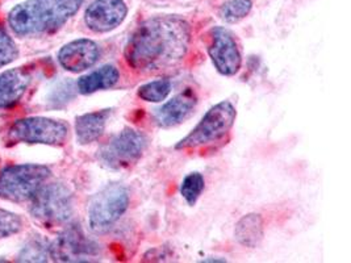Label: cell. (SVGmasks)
<instances>
[{"label": "cell", "mask_w": 351, "mask_h": 263, "mask_svg": "<svg viewBox=\"0 0 351 263\" xmlns=\"http://www.w3.org/2000/svg\"><path fill=\"white\" fill-rule=\"evenodd\" d=\"M29 212L47 227L64 225L74 212L73 195L61 183L44 184L31 199Z\"/></svg>", "instance_id": "obj_4"}, {"label": "cell", "mask_w": 351, "mask_h": 263, "mask_svg": "<svg viewBox=\"0 0 351 263\" xmlns=\"http://www.w3.org/2000/svg\"><path fill=\"white\" fill-rule=\"evenodd\" d=\"M50 170L44 164H14L0 171V199L23 203L31 200L47 183Z\"/></svg>", "instance_id": "obj_3"}, {"label": "cell", "mask_w": 351, "mask_h": 263, "mask_svg": "<svg viewBox=\"0 0 351 263\" xmlns=\"http://www.w3.org/2000/svg\"><path fill=\"white\" fill-rule=\"evenodd\" d=\"M147 140L141 132L124 129L97 151V158L106 167L121 170L136 164L146 149Z\"/></svg>", "instance_id": "obj_8"}, {"label": "cell", "mask_w": 351, "mask_h": 263, "mask_svg": "<svg viewBox=\"0 0 351 263\" xmlns=\"http://www.w3.org/2000/svg\"><path fill=\"white\" fill-rule=\"evenodd\" d=\"M111 112L112 110H101L77 117L75 133L80 145L94 142L104 133Z\"/></svg>", "instance_id": "obj_15"}, {"label": "cell", "mask_w": 351, "mask_h": 263, "mask_svg": "<svg viewBox=\"0 0 351 263\" xmlns=\"http://www.w3.org/2000/svg\"><path fill=\"white\" fill-rule=\"evenodd\" d=\"M206 181L200 173H191L189 174L180 184V195L190 204L195 205L197 199L202 195L204 190Z\"/></svg>", "instance_id": "obj_20"}, {"label": "cell", "mask_w": 351, "mask_h": 263, "mask_svg": "<svg viewBox=\"0 0 351 263\" xmlns=\"http://www.w3.org/2000/svg\"><path fill=\"white\" fill-rule=\"evenodd\" d=\"M69 136V125L48 117H27L17 120L8 131L12 142L43 144L51 147L64 145Z\"/></svg>", "instance_id": "obj_7"}, {"label": "cell", "mask_w": 351, "mask_h": 263, "mask_svg": "<svg viewBox=\"0 0 351 263\" xmlns=\"http://www.w3.org/2000/svg\"><path fill=\"white\" fill-rule=\"evenodd\" d=\"M19 55L15 41L0 27V68L14 62Z\"/></svg>", "instance_id": "obj_22"}, {"label": "cell", "mask_w": 351, "mask_h": 263, "mask_svg": "<svg viewBox=\"0 0 351 263\" xmlns=\"http://www.w3.org/2000/svg\"><path fill=\"white\" fill-rule=\"evenodd\" d=\"M120 79V73L113 65L101 66L95 71L82 77L77 87L83 95L94 94L96 91L111 88Z\"/></svg>", "instance_id": "obj_17"}, {"label": "cell", "mask_w": 351, "mask_h": 263, "mask_svg": "<svg viewBox=\"0 0 351 263\" xmlns=\"http://www.w3.org/2000/svg\"><path fill=\"white\" fill-rule=\"evenodd\" d=\"M100 57V49L95 41L78 38L66 44L58 53V62L66 71L78 74L93 67Z\"/></svg>", "instance_id": "obj_12"}, {"label": "cell", "mask_w": 351, "mask_h": 263, "mask_svg": "<svg viewBox=\"0 0 351 263\" xmlns=\"http://www.w3.org/2000/svg\"><path fill=\"white\" fill-rule=\"evenodd\" d=\"M190 44L191 27L183 17H150L129 37L124 57L136 71L158 73L179 65L190 49Z\"/></svg>", "instance_id": "obj_1"}, {"label": "cell", "mask_w": 351, "mask_h": 263, "mask_svg": "<svg viewBox=\"0 0 351 263\" xmlns=\"http://www.w3.org/2000/svg\"><path fill=\"white\" fill-rule=\"evenodd\" d=\"M128 188L120 183H112L99 191L88 205V224L95 233H106L127 212Z\"/></svg>", "instance_id": "obj_6"}, {"label": "cell", "mask_w": 351, "mask_h": 263, "mask_svg": "<svg viewBox=\"0 0 351 263\" xmlns=\"http://www.w3.org/2000/svg\"><path fill=\"white\" fill-rule=\"evenodd\" d=\"M265 223L258 214H245L241 217L234 228V237L239 244L245 247H256L263 240Z\"/></svg>", "instance_id": "obj_16"}, {"label": "cell", "mask_w": 351, "mask_h": 263, "mask_svg": "<svg viewBox=\"0 0 351 263\" xmlns=\"http://www.w3.org/2000/svg\"><path fill=\"white\" fill-rule=\"evenodd\" d=\"M236 116L234 105L228 100L213 105L191 133L176 144V150L199 148L221 140L232 129Z\"/></svg>", "instance_id": "obj_5"}, {"label": "cell", "mask_w": 351, "mask_h": 263, "mask_svg": "<svg viewBox=\"0 0 351 263\" xmlns=\"http://www.w3.org/2000/svg\"><path fill=\"white\" fill-rule=\"evenodd\" d=\"M83 0H25L11 10L8 24L20 37L56 32L80 11Z\"/></svg>", "instance_id": "obj_2"}, {"label": "cell", "mask_w": 351, "mask_h": 263, "mask_svg": "<svg viewBox=\"0 0 351 263\" xmlns=\"http://www.w3.org/2000/svg\"><path fill=\"white\" fill-rule=\"evenodd\" d=\"M208 54L216 70L225 77L236 75L242 65L240 49L232 32L223 27L209 31Z\"/></svg>", "instance_id": "obj_10"}, {"label": "cell", "mask_w": 351, "mask_h": 263, "mask_svg": "<svg viewBox=\"0 0 351 263\" xmlns=\"http://www.w3.org/2000/svg\"><path fill=\"white\" fill-rule=\"evenodd\" d=\"M127 15L128 7L124 0H95L84 12V23L93 32H111L123 24Z\"/></svg>", "instance_id": "obj_11"}, {"label": "cell", "mask_w": 351, "mask_h": 263, "mask_svg": "<svg viewBox=\"0 0 351 263\" xmlns=\"http://www.w3.org/2000/svg\"><path fill=\"white\" fill-rule=\"evenodd\" d=\"M99 255V245L80 225H70L50 245V258L60 262H91Z\"/></svg>", "instance_id": "obj_9"}, {"label": "cell", "mask_w": 351, "mask_h": 263, "mask_svg": "<svg viewBox=\"0 0 351 263\" xmlns=\"http://www.w3.org/2000/svg\"><path fill=\"white\" fill-rule=\"evenodd\" d=\"M197 98L195 91L191 88L184 90L176 97L163 104L160 110H157L154 120L162 128H171L180 124L191 115L193 108L196 107Z\"/></svg>", "instance_id": "obj_13"}, {"label": "cell", "mask_w": 351, "mask_h": 263, "mask_svg": "<svg viewBox=\"0 0 351 263\" xmlns=\"http://www.w3.org/2000/svg\"><path fill=\"white\" fill-rule=\"evenodd\" d=\"M203 262H226L225 260H219V258H209V260H204Z\"/></svg>", "instance_id": "obj_24"}, {"label": "cell", "mask_w": 351, "mask_h": 263, "mask_svg": "<svg viewBox=\"0 0 351 263\" xmlns=\"http://www.w3.org/2000/svg\"><path fill=\"white\" fill-rule=\"evenodd\" d=\"M32 81L29 70L15 67L0 74V110L11 108L19 103Z\"/></svg>", "instance_id": "obj_14"}, {"label": "cell", "mask_w": 351, "mask_h": 263, "mask_svg": "<svg viewBox=\"0 0 351 263\" xmlns=\"http://www.w3.org/2000/svg\"><path fill=\"white\" fill-rule=\"evenodd\" d=\"M252 8V0H229L220 8V17L229 24H234L247 16Z\"/></svg>", "instance_id": "obj_19"}, {"label": "cell", "mask_w": 351, "mask_h": 263, "mask_svg": "<svg viewBox=\"0 0 351 263\" xmlns=\"http://www.w3.org/2000/svg\"><path fill=\"white\" fill-rule=\"evenodd\" d=\"M50 258V245L43 240L29 241L19 255L23 262H47Z\"/></svg>", "instance_id": "obj_21"}, {"label": "cell", "mask_w": 351, "mask_h": 263, "mask_svg": "<svg viewBox=\"0 0 351 263\" xmlns=\"http://www.w3.org/2000/svg\"><path fill=\"white\" fill-rule=\"evenodd\" d=\"M171 92V82L169 79H158L143 84L137 90L138 98L150 103H160Z\"/></svg>", "instance_id": "obj_18"}, {"label": "cell", "mask_w": 351, "mask_h": 263, "mask_svg": "<svg viewBox=\"0 0 351 263\" xmlns=\"http://www.w3.org/2000/svg\"><path fill=\"white\" fill-rule=\"evenodd\" d=\"M23 228V221L17 214L0 210V238L11 237Z\"/></svg>", "instance_id": "obj_23"}]
</instances>
